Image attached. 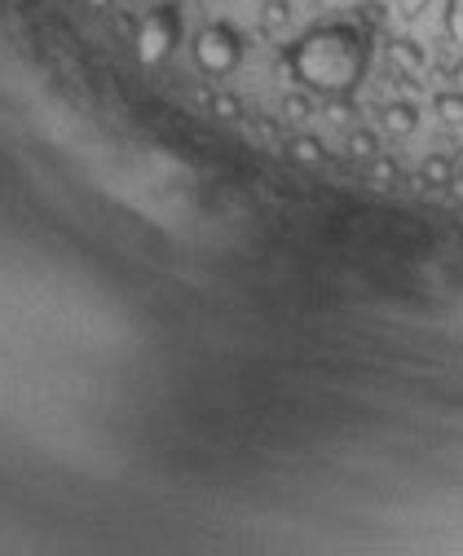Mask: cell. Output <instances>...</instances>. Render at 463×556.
<instances>
[{
    "mask_svg": "<svg viewBox=\"0 0 463 556\" xmlns=\"http://www.w3.org/2000/svg\"><path fill=\"white\" fill-rule=\"evenodd\" d=\"M212 115H221V120H239L243 106H239L234 93H217V98H212Z\"/></svg>",
    "mask_w": 463,
    "mask_h": 556,
    "instance_id": "obj_11",
    "label": "cell"
},
{
    "mask_svg": "<svg viewBox=\"0 0 463 556\" xmlns=\"http://www.w3.org/2000/svg\"><path fill=\"white\" fill-rule=\"evenodd\" d=\"M441 23H446V36L463 45V0H446V14H441Z\"/></svg>",
    "mask_w": 463,
    "mask_h": 556,
    "instance_id": "obj_10",
    "label": "cell"
},
{
    "mask_svg": "<svg viewBox=\"0 0 463 556\" xmlns=\"http://www.w3.org/2000/svg\"><path fill=\"white\" fill-rule=\"evenodd\" d=\"M239 62H243V36L230 23L199 27V36H195V67L203 71V76L225 80V76H234V71H239Z\"/></svg>",
    "mask_w": 463,
    "mask_h": 556,
    "instance_id": "obj_3",
    "label": "cell"
},
{
    "mask_svg": "<svg viewBox=\"0 0 463 556\" xmlns=\"http://www.w3.org/2000/svg\"><path fill=\"white\" fill-rule=\"evenodd\" d=\"M433 111H437L446 124H463V89L437 93V98H433Z\"/></svg>",
    "mask_w": 463,
    "mask_h": 556,
    "instance_id": "obj_8",
    "label": "cell"
},
{
    "mask_svg": "<svg viewBox=\"0 0 463 556\" xmlns=\"http://www.w3.org/2000/svg\"><path fill=\"white\" fill-rule=\"evenodd\" d=\"M371 177L380 181V186H393V181H397V164H393V159H384V155H375L371 159Z\"/></svg>",
    "mask_w": 463,
    "mask_h": 556,
    "instance_id": "obj_12",
    "label": "cell"
},
{
    "mask_svg": "<svg viewBox=\"0 0 463 556\" xmlns=\"http://www.w3.org/2000/svg\"><path fill=\"white\" fill-rule=\"evenodd\" d=\"M389 58H393L402 71H419V67H424V49H419L415 40H406V36L389 45Z\"/></svg>",
    "mask_w": 463,
    "mask_h": 556,
    "instance_id": "obj_7",
    "label": "cell"
},
{
    "mask_svg": "<svg viewBox=\"0 0 463 556\" xmlns=\"http://www.w3.org/2000/svg\"><path fill=\"white\" fill-rule=\"evenodd\" d=\"M397 9H402L406 18H419V14L428 9V0H397Z\"/></svg>",
    "mask_w": 463,
    "mask_h": 556,
    "instance_id": "obj_15",
    "label": "cell"
},
{
    "mask_svg": "<svg viewBox=\"0 0 463 556\" xmlns=\"http://www.w3.org/2000/svg\"><path fill=\"white\" fill-rule=\"evenodd\" d=\"M349 155L371 164V159L380 155V142H375V133H366V128H353V133H349Z\"/></svg>",
    "mask_w": 463,
    "mask_h": 556,
    "instance_id": "obj_9",
    "label": "cell"
},
{
    "mask_svg": "<svg viewBox=\"0 0 463 556\" xmlns=\"http://www.w3.org/2000/svg\"><path fill=\"white\" fill-rule=\"evenodd\" d=\"M265 23L269 27H283L287 23V5H283V0H269V5H265Z\"/></svg>",
    "mask_w": 463,
    "mask_h": 556,
    "instance_id": "obj_14",
    "label": "cell"
},
{
    "mask_svg": "<svg viewBox=\"0 0 463 556\" xmlns=\"http://www.w3.org/2000/svg\"><path fill=\"white\" fill-rule=\"evenodd\" d=\"M287 155H292L296 164L314 168V164H322V159H327V146H322L314 133H300V137H292V146H287Z\"/></svg>",
    "mask_w": 463,
    "mask_h": 556,
    "instance_id": "obj_5",
    "label": "cell"
},
{
    "mask_svg": "<svg viewBox=\"0 0 463 556\" xmlns=\"http://www.w3.org/2000/svg\"><path fill=\"white\" fill-rule=\"evenodd\" d=\"M177 45H181V9L177 5H155L146 18L133 23V53L142 67H164Z\"/></svg>",
    "mask_w": 463,
    "mask_h": 556,
    "instance_id": "obj_2",
    "label": "cell"
},
{
    "mask_svg": "<svg viewBox=\"0 0 463 556\" xmlns=\"http://www.w3.org/2000/svg\"><path fill=\"white\" fill-rule=\"evenodd\" d=\"M89 9H98V14H106V9H115V0H84Z\"/></svg>",
    "mask_w": 463,
    "mask_h": 556,
    "instance_id": "obj_16",
    "label": "cell"
},
{
    "mask_svg": "<svg viewBox=\"0 0 463 556\" xmlns=\"http://www.w3.org/2000/svg\"><path fill=\"white\" fill-rule=\"evenodd\" d=\"M283 67L305 93L353 98L371 67V40L353 23H322L283 49Z\"/></svg>",
    "mask_w": 463,
    "mask_h": 556,
    "instance_id": "obj_1",
    "label": "cell"
},
{
    "mask_svg": "<svg viewBox=\"0 0 463 556\" xmlns=\"http://www.w3.org/2000/svg\"><path fill=\"white\" fill-rule=\"evenodd\" d=\"M450 80H455L459 89H463V62H455V71H450Z\"/></svg>",
    "mask_w": 463,
    "mask_h": 556,
    "instance_id": "obj_17",
    "label": "cell"
},
{
    "mask_svg": "<svg viewBox=\"0 0 463 556\" xmlns=\"http://www.w3.org/2000/svg\"><path fill=\"white\" fill-rule=\"evenodd\" d=\"M419 177H424V186H450V181H455V164H450L446 155H428Z\"/></svg>",
    "mask_w": 463,
    "mask_h": 556,
    "instance_id": "obj_6",
    "label": "cell"
},
{
    "mask_svg": "<svg viewBox=\"0 0 463 556\" xmlns=\"http://www.w3.org/2000/svg\"><path fill=\"white\" fill-rule=\"evenodd\" d=\"M380 128H384L389 137H411L415 128H419V111H415L411 102H389V106L380 111Z\"/></svg>",
    "mask_w": 463,
    "mask_h": 556,
    "instance_id": "obj_4",
    "label": "cell"
},
{
    "mask_svg": "<svg viewBox=\"0 0 463 556\" xmlns=\"http://www.w3.org/2000/svg\"><path fill=\"white\" fill-rule=\"evenodd\" d=\"M283 115H287V120H305V115H309V98H305V93H292V98L283 102Z\"/></svg>",
    "mask_w": 463,
    "mask_h": 556,
    "instance_id": "obj_13",
    "label": "cell"
}]
</instances>
